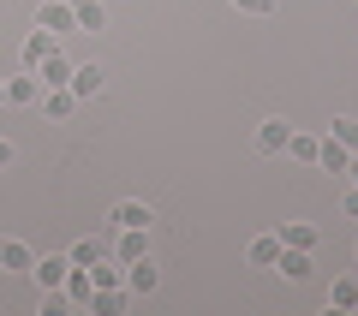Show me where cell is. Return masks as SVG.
<instances>
[{
	"mask_svg": "<svg viewBox=\"0 0 358 316\" xmlns=\"http://www.w3.org/2000/svg\"><path fill=\"white\" fill-rule=\"evenodd\" d=\"M90 310H96V316H126L131 310V292L126 287H102L96 299H90Z\"/></svg>",
	"mask_w": 358,
	"mask_h": 316,
	"instance_id": "13",
	"label": "cell"
},
{
	"mask_svg": "<svg viewBox=\"0 0 358 316\" xmlns=\"http://www.w3.org/2000/svg\"><path fill=\"white\" fill-rule=\"evenodd\" d=\"M66 89H72L78 101H96L108 89V78H102V66H72V84H66Z\"/></svg>",
	"mask_w": 358,
	"mask_h": 316,
	"instance_id": "4",
	"label": "cell"
},
{
	"mask_svg": "<svg viewBox=\"0 0 358 316\" xmlns=\"http://www.w3.org/2000/svg\"><path fill=\"white\" fill-rule=\"evenodd\" d=\"M30 263H36V251L24 239H0V275H30Z\"/></svg>",
	"mask_w": 358,
	"mask_h": 316,
	"instance_id": "3",
	"label": "cell"
},
{
	"mask_svg": "<svg viewBox=\"0 0 358 316\" xmlns=\"http://www.w3.org/2000/svg\"><path fill=\"white\" fill-rule=\"evenodd\" d=\"M36 84H42V89H66V84H72V60H66V54L54 48L48 60L36 66Z\"/></svg>",
	"mask_w": 358,
	"mask_h": 316,
	"instance_id": "7",
	"label": "cell"
},
{
	"mask_svg": "<svg viewBox=\"0 0 358 316\" xmlns=\"http://www.w3.org/2000/svg\"><path fill=\"white\" fill-rule=\"evenodd\" d=\"M287 138H293V126H287V120H263V126H257V150H263V155H281Z\"/></svg>",
	"mask_w": 358,
	"mask_h": 316,
	"instance_id": "11",
	"label": "cell"
},
{
	"mask_svg": "<svg viewBox=\"0 0 358 316\" xmlns=\"http://www.w3.org/2000/svg\"><path fill=\"white\" fill-rule=\"evenodd\" d=\"M72 18H78V30H84V36H96V30L108 24V13L96 6V0H72Z\"/></svg>",
	"mask_w": 358,
	"mask_h": 316,
	"instance_id": "19",
	"label": "cell"
},
{
	"mask_svg": "<svg viewBox=\"0 0 358 316\" xmlns=\"http://www.w3.org/2000/svg\"><path fill=\"white\" fill-rule=\"evenodd\" d=\"M233 6H239V13H251V18H268V13H275V0H233Z\"/></svg>",
	"mask_w": 358,
	"mask_h": 316,
	"instance_id": "24",
	"label": "cell"
},
{
	"mask_svg": "<svg viewBox=\"0 0 358 316\" xmlns=\"http://www.w3.org/2000/svg\"><path fill=\"white\" fill-rule=\"evenodd\" d=\"M329 310H358V275H341L329 287Z\"/></svg>",
	"mask_w": 358,
	"mask_h": 316,
	"instance_id": "18",
	"label": "cell"
},
{
	"mask_svg": "<svg viewBox=\"0 0 358 316\" xmlns=\"http://www.w3.org/2000/svg\"><path fill=\"white\" fill-rule=\"evenodd\" d=\"M346 215H352V221H358V185H352V191H346Z\"/></svg>",
	"mask_w": 358,
	"mask_h": 316,
	"instance_id": "25",
	"label": "cell"
},
{
	"mask_svg": "<svg viewBox=\"0 0 358 316\" xmlns=\"http://www.w3.org/2000/svg\"><path fill=\"white\" fill-rule=\"evenodd\" d=\"M6 161H13V143H6V138H0V167H6Z\"/></svg>",
	"mask_w": 358,
	"mask_h": 316,
	"instance_id": "26",
	"label": "cell"
},
{
	"mask_svg": "<svg viewBox=\"0 0 358 316\" xmlns=\"http://www.w3.org/2000/svg\"><path fill=\"white\" fill-rule=\"evenodd\" d=\"M275 275L305 280V275H310V251H293V245H281V257H275Z\"/></svg>",
	"mask_w": 358,
	"mask_h": 316,
	"instance_id": "17",
	"label": "cell"
},
{
	"mask_svg": "<svg viewBox=\"0 0 358 316\" xmlns=\"http://www.w3.org/2000/svg\"><path fill=\"white\" fill-rule=\"evenodd\" d=\"M275 257H281V233H257V239L245 245V263L251 268H275Z\"/></svg>",
	"mask_w": 358,
	"mask_h": 316,
	"instance_id": "8",
	"label": "cell"
},
{
	"mask_svg": "<svg viewBox=\"0 0 358 316\" xmlns=\"http://www.w3.org/2000/svg\"><path fill=\"white\" fill-rule=\"evenodd\" d=\"M317 167H322V173H346V167H352V150H346V143H334V138H322Z\"/></svg>",
	"mask_w": 358,
	"mask_h": 316,
	"instance_id": "16",
	"label": "cell"
},
{
	"mask_svg": "<svg viewBox=\"0 0 358 316\" xmlns=\"http://www.w3.org/2000/svg\"><path fill=\"white\" fill-rule=\"evenodd\" d=\"M36 108H42L48 120H72V114H78V96H72V89H42Z\"/></svg>",
	"mask_w": 358,
	"mask_h": 316,
	"instance_id": "15",
	"label": "cell"
},
{
	"mask_svg": "<svg viewBox=\"0 0 358 316\" xmlns=\"http://www.w3.org/2000/svg\"><path fill=\"white\" fill-rule=\"evenodd\" d=\"M281 245H293V251H317V227H310V221H287Z\"/></svg>",
	"mask_w": 358,
	"mask_h": 316,
	"instance_id": "20",
	"label": "cell"
},
{
	"mask_svg": "<svg viewBox=\"0 0 358 316\" xmlns=\"http://www.w3.org/2000/svg\"><path fill=\"white\" fill-rule=\"evenodd\" d=\"M6 101H13V108H36V101H42L36 72H18V78H6Z\"/></svg>",
	"mask_w": 358,
	"mask_h": 316,
	"instance_id": "9",
	"label": "cell"
},
{
	"mask_svg": "<svg viewBox=\"0 0 358 316\" xmlns=\"http://www.w3.org/2000/svg\"><path fill=\"white\" fill-rule=\"evenodd\" d=\"M329 138H334V143H346V150L358 155V120H352V114H341V120H334V131H329Z\"/></svg>",
	"mask_w": 358,
	"mask_h": 316,
	"instance_id": "22",
	"label": "cell"
},
{
	"mask_svg": "<svg viewBox=\"0 0 358 316\" xmlns=\"http://www.w3.org/2000/svg\"><path fill=\"white\" fill-rule=\"evenodd\" d=\"M66 268H72V257H36L30 275L42 280V292H60V287H66Z\"/></svg>",
	"mask_w": 358,
	"mask_h": 316,
	"instance_id": "6",
	"label": "cell"
},
{
	"mask_svg": "<svg viewBox=\"0 0 358 316\" xmlns=\"http://www.w3.org/2000/svg\"><path fill=\"white\" fill-rule=\"evenodd\" d=\"M60 292H66V304L90 310V299H96V280H90V268H78V263H72V268H66V287H60Z\"/></svg>",
	"mask_w": 358,
	"mask_h": 316,
	"instance_id": "5",
	"label": "cell"
},
{
	"mask_svg": "<svg viewBox=\"0 0 358 316\" xmlns=\"http://www.w3.org/2000/svg\"><path fill=\"white\" fill-rule=\"evenodd\" d=\"M48 54H54V30H42V24H36V30L24 36V72H36Z\"/></svg>",
	"mask_w": 358,
	"mask_h": 316,
	"instance_id": "14",
	"label": "cell"
},
{
	"mask_svg": "<svg viewBox=\"0 0 358 316\" xmlns=\"http://www.w3.org/2000/svg\"><path fill=\"white\" fill-rule=\"evenodd\" d=\"M66 257H72L78 268H90V263H96V257H102V245H96V239H78V245H72V251H66Z\"/></svg>",
	"mask_w": 358,
	"mask_h": 316,
	"instance_id": "23",
	"label": "cell"
},
{
	"mask_svg": "<svg viewBox=\"0 0 358 316\" xmlns=\"http://www.w3.org/2000/svg\"><path fill=\"white\" fill-rule=\"evenodd\" d=\"M317 150H322V138H310V131H293L287 138V155L293 161H317Z\"/></svg>",
	"mask_w": 358,
	"mask_h": 316,
	"instance_id": "21",
	"label": "cell"
},
{
	"mask_svg": "<svg viewBox=\"0 0 358 316\" xmlns=\"http://www.w3.org/2000/svg\"><path fill=\"white\" fill-rule=\"evenodd\" d=\"M346 173H352V185H358V155H352V167H346Z\"/></svg>",
	"mask_w": 358,
	"mask_h": 316,
	"instance_id": "27",
	"label": "cell"
},
{
	"mask_svg": "<svg viewBox=\"0 0 358 316\" xmlns=\"http://www.w3.org/2000/svg\"><path fill=\"white\" fill-rule=\"evenodd\" d=\"M0 101H6V78H0Z\"/></svg>",
	"mask_w": 358,
	"mask_h": 316,
	"instance_id": "28",
	"label": "cell"
},
{
	"mask_svg": "<svg viewBox=\"0 0 358 316\" xmlns=\"http://www.w3.org/2000/svg\"><path fill=\"white\" fill-rule=\"evenodd\" d=\"M114 233H120V245H114L120 263H138V257H150V239H143L150 227H114Z\"/></svg>",
	"mask_w": 358,
	"mask_h": 316,
	"instance_id": "12",
	"label": "cell"
},
{
	"mask_svg": "<svg viewBox=\"0 0 358 316\" xmlns=\"http://www.w3.org/2000/svg\"><path fill=\"white\" fill-rule=\"evenodd\" d=\"M36 24H42V30H54V36L78 30V18H72V0H42V6H36Z\"/></svg>",
	"mask_w": 358,
	"mask_h": 316,
	"instance_id": "2",
	"label": "cell"
},
{
	"mask_svg": "<svg viewBox=\"0 0 358 316\" xmlns=\"http://www.w3.org/2000/svg\"><path fill=\"white\" fill-rule=\"evenodd\" d=\"M150 203H138V197H126V203H114V215H108V227H150Z\"/></svg>",
	"mask_w": 358,
	"mask_h": 316,
	"instance_id": "10",
	"label": "cell"
},
{
	"mask_svg": "<svg viewBox=\"0 0 358 316\" xmlns=\"http://www.w3.org/2000/svg\"><path fill=\"white\" fill-rule=\"evenodd\" d=\"M155 287H162V268H155L150 257H138V263H126V292H131V299H150Z\"/></svg>",
	"mask_w": 358,
	"mask_h": 316,
	"instance_id": "1",
	"label": "cell"
}]
</instances>
